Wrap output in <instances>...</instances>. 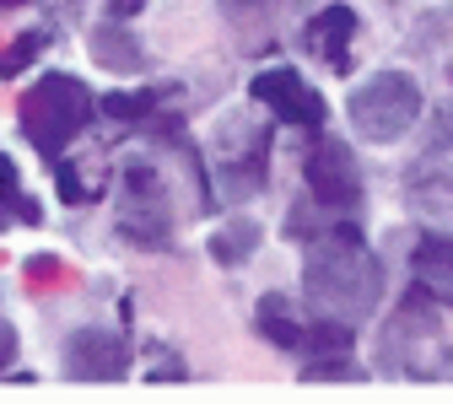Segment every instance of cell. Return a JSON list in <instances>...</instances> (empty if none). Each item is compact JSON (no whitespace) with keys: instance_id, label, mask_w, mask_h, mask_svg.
Masks as SVG:
<instances>
[{"instance_id":"cell-9","label":"cell","mask_w":453,"mask_h":404,"mask_svg":"<svg viewBox=\"0 0 453 404\" xmlns=\"http://www.w3.org/2000/svg\"><path fill=\"white\" fill-rule=\"evenodd\" d=\"M259 243V226L254 221H238L233 226V238H216L211 248H216V259H226V264H233V248H243V259H249V248Z\"/></svg>"},{"instance_id":"cell-2","label":"cell","mask_w":453,"mask_h":404,"mask_svg":"<svg viewBox=\"0 0 453 404\" xmlns=\"http://www.w3.org/2000/svg\"><path fill=\"white\" fill-rule=\"evenodd\" d=\"M87 108H92V97L81 92V81H71V76H43L27 92V103H22V130L33 135L38 151H60L81 130Z\"/></svg>"},{"instance_id":"cell-3","label":"cell","mask_w":453,"mask_h":404,"mask_svg":"<svg viewBox=\"0 0 453 404\" xmlns=\"http://www.w3.org/2000/svg\"><path fill=\"white\" fill-rule=\"evenodd\" d=\"M421 113V92L405 81V76H378L372 87H362L351 97V119L362 125V135L372 141H394L405 135V125Z\"/></svg>"},{"instance_id":"cell-7","label":"cell","mask_w":453,"mask_h":404,"mask_svg":"<svg viewBox=\"0 0 453 404\" xmlns=\"http://www.w3.org/2000/svg\"><path fill=\"white\" fill-rule=\"evenodd\" d=\"M416 280L421 292L453 302V238H426L421 254H416Z\"/></svg>"},{"instance_id":"cell-4","label":"cell","mask_w":453,"mask_h":404,"mask_svg":"<svg viewBox=\"0 0 453 404\" xmlns=\"http://www.w3.org/2000/svg\"><path fill=\"white\" fill-rule=\"evenodd\" d=\"M130 367V345L119 334H103V329H87L65 345V372L81 377V383H113Z\"/></svg>"},{"instance_id":"cell-10","label":"cell","mask_w":453,"mask_h":404,"mask_svg":"<svg viewBox=\"0 0 453 404\" xmlns=\"http://www.w3.org/2000/svg\"><path fill=\"white\" fill-rule=\"evenodd\" d=\"M12 351H17V339H12V329H6V324H0V367L12 362Z\"/></svg>"},{"instance_id":"cell-8","label":"cell","mask_w":453,"mask_h":404,"mask_svg":"<svg viewBox=\"0 0 453 404\" xmlns=\"http://www.w3.org/2000/svg\"><path fill=\"white\" fill-rule=\"evenodd\" d=\"M357 27V17L346 11V6H329L319 22H313V49L319 54H329V60L340 65V60H346V33Z\"/></svg>"},{"instance_id":"cell-6","label":"cell","mask_w":453,"mask_h":404,"mask_svg":"<svg viewBox=\"0 0 453 404\" xmlns=\"http://www.w3.org/2000/svg\"><path fill=\"white\" fill-rule=\"evenodd\" d=\"M308 179H313L319 200H329V205H357V172H351V156L340 151L334 141L319 146V151L308 156Z\"/></svg>"},{"instance_id":"cell-1","label":"cell","mask_w":453,"mask_h":404,"mask_svg":"<svg viewBox=\"0 0 453 404\" xmlns=\"http://www.w3.org/2000/svg\"><path fill=\"white\" fill-rule=\"evenodd\" d=\"M308 292L329 308H346V313H362L372 297H378V264L372 254L357 243V232H340L313 264H308Z\"/></svg>"},{"instance_id":"cell-5","label":"cell","mask_w":453,"mask_h":404,"mask_svg":"<svg viewBox=\"0 0 453 404\" xmlns=\"http://www.w3.org/2000/svg\"><path fill=\"white\" fill-rule=\"evenodd\" d=\"M254 97L270 103L275 113H287V125H319V119H324L319 92H313L297 71H270V76H259V81H254Z\"/></svg>"}]
</instances>
